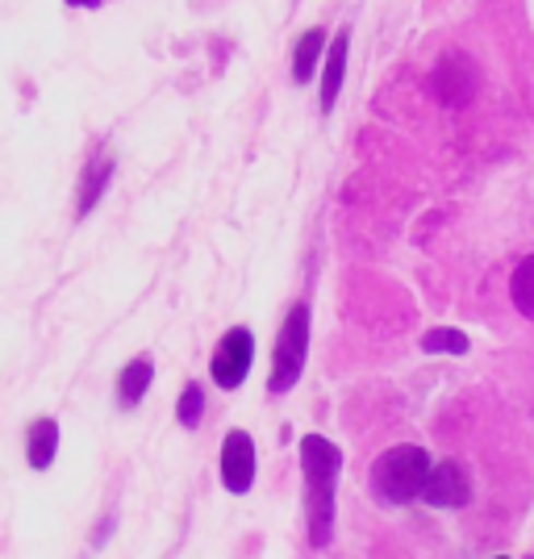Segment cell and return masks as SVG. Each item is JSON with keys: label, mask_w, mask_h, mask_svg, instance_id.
<instances>
[{"label": "cell", "mask_w": 534, "mask_h": 559, "mask_svg": "<svg viewBox=\"0 0 534 559\" xmlns=\"http://www.w3.org/2000/svg\"><path fill=\"white\" fill-rule=\"evenodd\" d=\"M467 347H472L467 334L455 326H435L422 334V350L426 355H467Z\"/></svg>", "instance_id": "cell-14"}, {"label": "cell", "mask_w": 534, "mask_h": 559, "mask_svg": "<svg viewBox=\"0 0 534 559\" xmlns=\"http://www.w3.org/2000/svg\"><path fill=\"white\" fill-rule=\"evenodd\" d=\"M114 155L109 151H96L93 159L84 164V176H80V197H75V217H88V213L100 205L105 188L114 180Z\"/></svg>", "instance_id": "cell-8"}, {"label": "cell", "mask_w": 534, "mask_h": 559, "mask_svg": "<svg viewBox=\"0 0 534 559\" xmlns=\"http://www.w3.org/2000/svg\"><path fill=\"white\" fill-rule=\"evenodd\" d=\"M430 467H435V460H430L426 447H418V443L389 447L372 464L376 501H384V506H410V501H418L422 489H426Z\"/></svg>", "instance_id": "cell-2"}, {"label": "cell", "mask_w": 534, "mask_h": 559, "mask_svg": "<svg viewBox=\"0 0 534 559\" xmlns=\"http://www.w3.org/2000/svg\"><path fill=\"white\" fill-rule=\"evenodd\" d=\"M493 559H506V556H493Z\"/></svg>", "instance_id": "cell-17"}, {"label": "cell", "mask_w": 534, "mask_h": 559, "mask_svg": "<svg viewBox=\"0 0 534 559\" xmlns=\"http://www.w3.org/2000/svg\"><path fill=\"white\" fill-rule=\"evenodd\" d=\"M305 355H309V305H293L284 326L276 334V350H272V376H268V393L284 396L301 384Z\"/></svg>", "instance_id": "cell-3"}, {"label": "cell", "mask_w": 534, "mask_h": 559, "mask_svg": "<svg viewBox=\"0 0 534 559\" xmlns=\"http://www.w3.org/2000/svg\"><path fill=\"white\" fill-rule=\"evenodd\" d=\"M222 485L234 497L251 492L256 485V439L247 430H230L222 439Z\"/></svg>", "instance_id": "cell-6"}, {"label": "cell", "mask_w": 534, "mask_h": 559, "mask_svg": "<svg viewBox=\"0 0 534 559\" xmlns=\"http://www.w3.org/2000/svg\"><path fill=\"white\" fill-rule=\"evenodd\" d=\"M151 380H155V364H151V355H139V359H130L121 376H117V405L121 409H134L142 396L151 393Z\"/></svg>", "instance_id": "cell-11"}, {"label": "cell", "mask_w": 534, "mask_h": 559, "mask_svg": "<svg viewBox=\"0 0 534 559\" xmlns=\"http://www.w3.org/2000/svg\"><path fill=\"white\" fill-rule=\"evenodd\" d=\"M430 88L439 93L442 105H464V100H472V88H476V71L464 55H447L435 71V80H430Z\"/></svg>", "instance_id": "cell-7"}, {"label": "cell", "mask_w": 534, "mask_h": 559, "mask_svg": "<svg viewBox=\"0 0 534 559\" xmlns=\"http://www.w3.org/2000/svg\"><path fill=\"white\" fill-rule=\"evenodd\" d=\"M301 476H305V526L313 547H330L334 538V497L343 476V451L325 435H305L301 447Z\"/></svg>", "instance_id": "cell-1"}, {"label": "cell", "mask_w": 534, "mask_h": 559, "mask_svg": "<svg viewBox=\"0 0 534 559\" xmlns=\"http://www.w3.org/2000/svg\"><path fill=\"white\" fill-rule=\"evenodd\" d=\"M510 301H513V309L526 318V322H534V255H526L518 267H513Z\"/></svg>", "instance_id": "cell-13"}, {"label": "cell", "mask_w": 534, "mask_h": 559, "mask_svg": "<svg viewBox=\"0 0 534 559\" xmlns=\"http://www.w3.org/2000/svg\"><path fill=\"white\" fill-rule=\"evenodd\" d=\"M422 501L435 506V510H464L472 501V476L460 460H439L426 476V489H422Z\"/></svg>", "instance_id": "cell-5"}, {"label": "cell", "mask_w": 534, "mask_h": 559, "mask_svg": "<svg viewBox=\"0 0 534 559\" xmlns=\"http://www.w3.org/2000/svg\"><path fill=\"white\" fill-rule=\"evenodd\" d=\"M251 359H256V334H251L247 326L226 330V334L217 338L213 359H210L213 384H217V389H226V393H234V389L251 376Z\"/></svg>", "instance_id": "cell-4"}, {"label": "cell", "mask_w": 534, "mask_h": 559, "mask_svg": "<svg viewBox=\"0 0 534 559\" xmlns=\"http://www.w3.org/2000/svg\"><path fill=\"white\" fill-rule=\"evenodd\" d=\"M347 50H351V34H334L330 38V50H325V75H322V114L334 109V100L343 93V80H347Z\"/></svg>", "instance_id": "cell-9"}, {"label": "cell", "mask_w": 534, "mask_h": 559, "mask_svg": "<svg viewBox=\"0 0 534 559\" xmlns=\"http://www.w3.org/2000/svg\"><path fill=\"white\" fill-rule=\"evenodd\" d=\"M325 50H330V34L322 25L318 29H305L301 43L293 47V84H309L318 63H325Z\"/></svg>", "instance_id": "cell-12"}, {"label": "cell", "mask_w": 534, "mask_h": 559, "mask_svg": "<svg viewBox=\"0 0 534 559\" xmlns=\"http://www.w3.org/2000/svg\"><path fill=\"white\" fill-rule=\"evenodd\" d=\"M201 414H205V389L197 384V380H188L185 393H180V405H176V418H180V426H201Z\"/></svg>", "instance_id": "cell-15"}, {"label": "cell", "mask_w": 534, "mask_h": 559, "mask_svg": "<svg viewBox=\"0 0 534 559\" xmlns=\"http://www.w3.org/2000/svg\"><path fill=\"white\" fill-rule=\"evenodd\" d=\"M55 455H59V421L55 418H38L29 421V430H25V460L34 472H47L55 464Z\"/></svg>", "instance_id": "cell-10"}, {"label": "cell", "mask_w": 534, "mask_h": 559, "mask_svg": "<svg viewBox=\"0 0 534 559\" xmlns=\"http://www.w3.org/2000/svg\"><path fill=\"white\" fill-rule=\"evenodd\" d=\"M71 9H96V4H100V0H68Z\"/></svg>", "instance_id": "cell-16"}]
</instances>
